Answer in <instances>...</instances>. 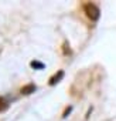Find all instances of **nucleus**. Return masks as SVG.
<instances>
[{
	"instance_id": "nucleus-1",
	"label": "nucleus",
	"mask_w": 116,
	"mask_h": 121,
	"mask_svg": "<svg viewBox=\"0 0 116 121\" xmlns=\"http://www.w3.org/2000/svg\"><path fill=\"white\" fill-rule=\"evenodd\" d=\"M84 10H85L86 16H88L91 20H93V22H96V20L99 19V16H101L99 7H98L96 4H93V3H86V4H84Z\"/></svg>"
},
{
	"instance_id": "nucleus-2",
	"label": "nucleus",
	"mask_w": 116,
	"mask_h": 121,
	"mask_svg": "<svg viewBox=\"0 0 116 121\" xmlns=\"http://www.w3.org/2000/svg\"><path fill=\"white\" fill-rule=\"evenodd\" d=\"M64 77V71L62 70H60V71H58L57 74H54L51 78H50V86H54V84H57L58 81H60L61 78Z\"/></svg>"
},
{
	"instance_id": "nucleus-3",
	"label": "nucleus",
	"mask_w": 116,
	"mask_h": 121,
	"mask_svg": "<svg viewBox=\"0 0 116 121\" xmlns=\"http://www.w3.org/2000/svg\"><path fill=\"white\" fill-rule=\"evenodd\" d=\"M20 91H21V94L28 95V94H31V93H34V91H35V86H34V84H27V86H24Z\"/></svg>"
},
{
	"instance_id": "nucleus-4",
	"label": "nucleus",
	"mask_w": 116,
	"mask_h": 121,
	"mask_svg": "<svg viewBox=\"0 0 116 121\" xmlns=\"http://www.w3.org/2000/svg\"><path fill=\"white\" fill-rule=\"evenodd\" d=\"M7 107H9V103L3 98V97H0V111H4V110H7Z\"/></svg>"
},
{
	"instance_id": "nucleus-5",
	"label": "nucleus",
	"mask_w": 116,
	"mask_h": 121,
	"mask_svg": "<svg viewBox=\"0 0 116 121\" xmlns=\"http://www.w3.org/2000/svg\"><path fill=\"white\" fill-rule=\"evenodd\" d=\"M30 64H31V67H33V69H38V70L44 69V64H43V63H40V61H31Z\"/></svg>"
},
{
	"instance_id": "nucleus-6",
	"label": "nucleus",
	"mask_w": 116,
	"mask_h": 121,
	"mask_svg": "<svg viewBox=\"0 0 116 121\" xmlns=\"http://www.w3.org/2000/svg\"><path fill=\"white\" fill-rule=\"evenodd\" d=\"M64 53H65V54H70V53H71V50H70V46H68V43H67V41L64 43Z\"/></svg>"
},
{
	"instance_id": "nucleus-7",
	"label": "nucleus",
	"mask_w": 116,
	"mask_h": 121,
	"mask_svg": "<svg viewBox=\"0 0 116 121\" xmlns=\"http://www.w3.org/2000/svg\"><path fill=\"white\" fill-rule=\"evenodd\" d=\"M71 111H72V107H68V108L65 110V112H64V115H62V117H67V115H68Z\"/></svg>"
}]
</instances>
